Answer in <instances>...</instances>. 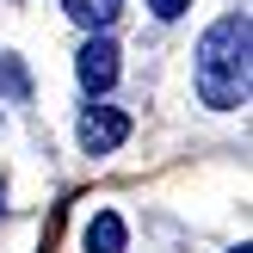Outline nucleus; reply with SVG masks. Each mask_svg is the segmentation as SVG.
Segmentation results:
<instances>
[{"label":"nucleus","mask_w":253,"mask_h":253,"mask_svg":"<svg viewBox=\"0 0 253 253\" xmlns=\"http://www.w3.org/2000/svg\"><path fill=\"white\" fill-rule=\"evenodd\" d=\"M247 43H253V25L247 12H229L204 31L198 43V99L216 111L247 105Z\"/></svg>","instance_id":"obj_1"},{"label":"nucleus","mask_w":253,"mask_h":253,"mask_svg":"<svg viewBox=\"0 0 253 253\" xmlns=\"http://www.w3.org/2000/svg\"><path fill=\"white\" fill-rule=\"evenodd\" d=\"M74 74H81L86 93H105V86L118 81V43H111V37H86L81 56H74Z\"/></svg>","instance_id":"obj_2"},{"label":"nucleus","mask_w":253,"mask_h":253,"mask_svg":"<svg viewBox=\"0 0 253 253\" xmlns=\"http://www.w3.org/2000/svg\"><path fill=\"white\" fill-rule=\"evenodd\" d=\"M124 136H130V118H124V111L86 105V118H81V148H86V155H111Z\"/></svg>","instance_id":"obj_3"},{"label":"nucleus","mask_w":253,"mask_h":253,"mask_svg":"<svg viewBox=\"0 0 253 253\" xmlns=\"http://www.w3.org/2000/svg\"><path fill=\"white\" fill-rule=\"evenodd\" d=\"M62 12H68L74 25H86V31H105V25H118L124 0H62Z\"/></svg>","instance_id":"obj_4"},{"label":"nucleus","mask_w":253,"mask_h":253,"mask_svg":"<svg viewBox=\"0 0 253 253\" xmlns=\"http://www.w3.org/2000/svg\"><path fill=\"white\" fill-rule=\"evenodd\" d=\"M86 253H124V222L111 210H99L93 229H86Z\"/></svg>","instance_id":"obj_5"},{"label":"nucleus","mask_w":253,"mask_h":253,"mask_svg":"<svg viewBox=\"0 0 253 253\" xmlns=\"http://www.w3.org/2000/svg\"><path fill=\"white\" fill-rule=\"evenodd\" d=\"M0 93H6V99H25V93H31V81H25V68L12 56H0Z\"/></svg>","instance_id":"obj_6"},{"label":"nucleus","mask_w":253,"mask_h":253,"mask_svg":"<svg viewBox=\"0 0 253 253\" xmlns=\"http://www.w3.org/2000/svg\"><path fill=\"white\" fill-rule=\"evenodd\" d=\"M148 6H155V19H179V12L192 6V0H148Z\"/></svg>","instance_id":"obj_7"},{"label":"nucleus","mask_w":253,"mask_h":253,"mask_svg":"<svg viewBox=\"0 0 253 253\" xmlns=\"http://www.w3.org/2000/svg\"><path fill=\"white\" fill-rule=\"evenodd\" d=\"M235 253H247V247H235Z\"/></svg>","instance_id":"obj_8"}]
</instances>
